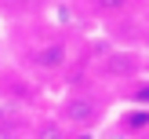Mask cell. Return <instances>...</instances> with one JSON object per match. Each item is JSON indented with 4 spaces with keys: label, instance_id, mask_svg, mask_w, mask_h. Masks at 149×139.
Returning a JSON list of instances; mask_svg holds the SVG:
<instances>
[{
    "label": "cell",
    "instance_id": "cell-6",
    "mask_svg": "<svg viewBox=\"0 0 149 139\" xmlns=\"http://www.w3.org/2000/svg\"><path fill=\"white\" fill-rule=\"evenodd\" d=\"M120 121H124V128H127V132H142V128H149V106H135V110H127Z\"/></svg>",
    "mask_w": 149,
    "mask_h": 139
},
{
    "label": "cell",
    "instance_id": "cell-2",
    "mask_svg": "<svg viewBox=\"0 0 149 139\" xmlns=\"http://www.w3.org/2000/svg\"><path fill=\"white\" fill-rule=\"evenodd\" d=\"M65 62H69L65 40H44V44H33V48L26 51V66L36 70V73H58Z\"/></svg>",
    "mask_w": 149,
    "mask_h": 139
},
{
    "label": "cell",
    "instance_id": "cell-8",
    "mask_svg": "<svg viewBox=\"0 0 149 139\" xmlns=\"http://www.w3.org/2000/svg\"><path fill=\"white\" fill-rule=\"evenodd\" d=\"M0 139H26V132H22L18 121H4L0 117Z\"/></svg>",
    "mask_w": 149,
    "mask_h": 139
},
{
    "label": "cell",
    "instance_id": "cell-4",
    "mask_svg": "<svg viewBox=\"0 0 149 139\" xmlns=\"http://www.w3.org/2000/svg\"><path fill=\"white\" fill-rule=\"evenodd\" d=\"M29 139H73V132L65 128L58 117H44V121H36V124H33Z\"/></svg>",
    "mask_w": 149,
    "mask_h": 139
},
{
    "label": "cell",
    "instance_id": "cell-7",
    "mask_svg": "<svg viewBox=\"0 0 149 139\" xmlns=\"http://www.w3.org/2000/svg\"><path fill=\"white\" fill-rule=\"evenodd\" d=\"M33 4H36V0H0V15H7V18H18V15H26Z\"/></svg>",
    "mask_w": 149,
    "mask_h": 139
},
{
    "label": "cell",
    "instance_id": "cell-5",
    "mask_svg": "<svg viewBox=\"0 0 149 139\" xmlns=\"http://www.w3.org/2000/svg\"><path fill=\"white\" fill-rule=\"evenodd\" d=\"M91 4L95 15H102V18H116V15H127L131 0H87Z\"/></svg>",
    "mask_w": 149,
    "mask_h": 139
},
{
    "label": "cell",
    "instance_id": "cell-9",
    "mask_svg": "<svg viewBox=\"0 0 149 139\" xmlns=\"http://www.w3.org/2000/svg\"><path fill=\"white\" fill-rule=\"evenodd\" d=\"M138 88H131L127 92V99L131 102H142V106H149V80H135Z\"/></svg>",
    "mask_w": 149,
    "mask_h": 139
},
{
    "label": "cell",
    "instance_id": "cell-1",
    "mask_svg": "<svg viewBox=\"0 0 149 139\" xmlns=\"http://www.w3.org/2000/svg\"><path fill=\"white\" fill-rule=\"evenodd\" d=\"M102 117H106V102H102L98 95H91V92H73V95H65V99L58 102V121H62L73 135L98 128Z\"/></svg>",
    "mask_w": 149,
    "mask_h": 139
},
{
    "label": "cell",
    "instance_id": "cell-3",
    "mask_svg": "<svg viewBox=\"0 0 149 139\" xmlns=\"http://www.w3.org/2000/svg\"><path fill=\"white\" fill-rule=\"evenodd\" d=\"M106 73H109V77H120V80H135L138 59L131 55V51H116V55L106 59Z\"/></svg>",
    "mask_w": 149,
    "mask_h": 139
}]
</instances>
